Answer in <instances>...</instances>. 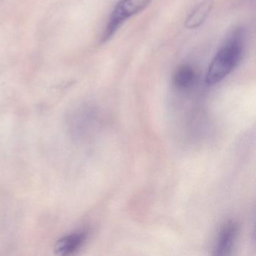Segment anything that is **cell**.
<instances>
[{
  "label": "cell",
  "instance_id": "6da1fadb",
  "mask_svg": "<svg viewBox=\"0 0 256 256\" xmlns=\"http://www.w3.org/2000/svg\"><path fill=\"white\" fill-rule=\"evenodd\" d=\"M244 52L240 32L232 34L216 54L206 72L205 82L209 86L216 84L227 77L238 65Z\"/></svg>",
  "mask_w": 256,
  "mask_h": 256
},
{
  "label": "cell",
  "instance_id": "7a4b0ae2",
  "mask_svg": "<svg viewBox=\"0 0 256 256\" xmlns=\"http://www.w3.org/2000/svg\"><path fill=\"white\" fill-rule=\"evenodd\" d=\"M150 2L151 0H120L110 14L102 42L110 40L126 20L143 11Z\"/></svg>",
  "mask_w": 256,
  "mask_h": 256
},
{
  "label": "cell",
  "instance_id": "3957f363",
  "mask_svg": "<svg viewBox=\"0 0 256 256\" xmlns=\"http://www.w3.org/2000/svg\"><path fill=\"white\" fill-rule=\"evenodd\" d=\"M238 234V227L234 222L226 224L220 232L218 240L216 246L215 254L216 256H227L233 248Z\"/></svg>",
  "mask_w": 256,
  "mask_h": 256
},
{
  "label": "cell",
  "instance_id": "277c9868",
  "mask_svg": "<svg viewBox=\"0 0 256 256\" xmlns=\"http://www.w3.org/2000/svg\"><path fill=\"white\" fill-rule=\"evenodd\" d=\"M86 239L85 232H77L61 239L56 244V251L58 254H68L78 250Z\"/></svg>",
  "mask_w": 256,
  "mask_h": 256
},
{
  "label": "cell",
  "instance_id": "5b68a950",
  "mask_svg": "<svg viewBox=\"0 0 256 256\" xmlns=\"http://www.w3.org/2000/svg\"><path fill=\"white\" fill-rule=\"evenodd\" d=\"M212 0H205L198 6L188 16L185 26L188 29H196L200 26L206 20L210 12L212 10Z\"/></svg>",
  "mask_w": 256,
  "mask_h": 256
},
{
  "label": "cell",
  "instance_id": "8992f818",
  "mask_svg": "<svg viewBox=\"0 0 256 256\" xmlns=\"http://www.w3.org/2000/svg\"><path fill=\"white\" fill-rule=\"evenodd\" d=\"M196 72L188 65L180 67L174 76V84L178 88L186 89L192 86L196 80Z\"/></svg>",
  "mask_w": 256,
  "mask_h": 256
}]
</instances>
